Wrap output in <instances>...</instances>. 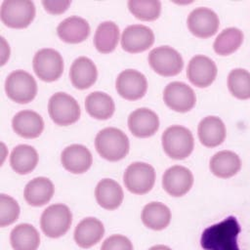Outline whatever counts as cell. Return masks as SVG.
<instances>
[{"label":"cell","mask_w":250,"mask_h":250,"mask_svg":"<svg viewBox=\"0 0 250 250\" xmlns=\"http://www.w3.org/2000/svg\"><path fill=\"white\" fill-rule=\"evenodd\" d=\"M32 66L35 74L41 80L52 82L61 77L63 71V60L57 50L43 48L34 55Z\"/></svg>","instance_id":"obj_8"},{"label":"cell","mask_w":250,"mask_h":250,"mask_svg":"<svg viewBox=\"0 0 250 250\" xmlns=\"http://www.w3.org/2000/svg\"><path fill=\"white\" fill-rule=\"evenodd\" d=\"M57 33L66 43H80L89 36L90 25L85 19L78 16H71L59 23Z\"/></svg>","instance_id":"obj_23"},{"label":"cell","mask_w":250,"mask_h":250,"mask_svg":"<svg viewBox=\"0 0 250 250\" xmlns=\"http://www.w3.org/2000/svg\"><path fill=\"white\" fill-rule=\"evenodd\" d=\"M97 77V66L91 59L79 57L73 61L69 69V78L75 88L87 89L96 82Z\"/></svg>","instance_id":"obj_20"},{"label":"cell","mask_w":250,"mask_h":250,"mask_svg":"<svg viewBox=\"0 0 250 250\" xmlns=\"http://www.w3.org/2000/svg\"><path fill=\"white\" fill-rule=\"evenodd\" d=\"M72 223L70 209L64 204H53L47 207L40 218V227L44 234L51 238L64 235Z\"/></svg>","instance_id":"obj_3"},{"label":"cell","mask_w":250,"mask_h":250,"mask_svg":"<svg viewBox=\"0 0 250 250\" xmlns=\"http://www.w3.org/2000/svg\"><path fill=\"white\" fill-rule=\"evenodd\" d=\"M117 93L125 100L135 101L143 98L147 90L146 76L135 69L121 71L115 81Z\"/></svg>","instance_id":"obj_10"},{"label":"cell","mask_w":250,"mask_h":250,"mask_svg":"<svg viewBox=\"0 0 250 250\" xmlns=\"http://www.w3.org/2000/svg\"><path fill=\"white\" fill-rule=\"evenodd\" d=\"M101 250H133V244L128 237L121 234H113L103 242Z\"/></svg>","instance_id":"obj_35"},{"label":"cell","mask_w":250,"mask_h":250,"mask_svg":"<svg viewBox=\"0 0 250 250\" xmlns=\"http://www.w3.org/2000/svg\"><path fill=\"white\" fill-rule=\"evenodd\" d=\"M154 43V33L146 25L132 24L121 35V47L128 53H140L147 50Z\"/></svg>","instance_id":"obj_14"},{"label":"cell","mask_w":250,"mask_h":250,"mask_svg":"<svg viewBox=\"0 0 250 250\" xmlns=\"http://www.w3.org/2000/svg\"><path fill=\"white\" fill-rule=\"evenodd\" d=\"M95 197L102 208L114 210L121 205L124 192L120 185L114 180L103 179L95 188Z\"/></svg>","instance_id":"obj_22"},{"label":"cell","mask_w":250,"mask_h":250,"mask_svg":"<svg viewBox=\"0 0 250 250\" xmlns=\"http://www.w3.org/2000/svg\"><path fill=\"white\" fill-rule=\"evenodd\" d=\"M128 127L131 133L138 138H147L158 130L159 118L149 108L141 107L132 111L128 117Z\"/></svg>","instance_id":"obj_17"},{"label":"cell","mask_w":250,"mask_h":250,"mask_svg":"<svg viewBox=\"0 0 250 250\" xmlns=\"http://www.w3.org/2000/svg\"><path fill=\"white\" fill-rule=\"evenodd\" d=\"M123 182L126 188L132 193H147L154 186L155 170L146 162H133L126 168Z\"/></svg>","instance_id":"obj_7"},{"label":"cell","mask_w":250,"mask_h":250,"mask_svg":"<svg viewBox=\"0 0 250 250\" xmlns=\"http://www.w3.org/2000/svg\"><path fill=\"white\" fill-rule=\"evenodd\" d=\"M150 67L159 75L174 76L182 71L184 61L180 53L169 46L152 49L148 54Z\"/></svg>","instance_id":"obj_9"},{"label":"cell","mask_w":250,"mask_h":250,"mask_svg":"<svg viewBox=\"0 0 250 250\" xmlns=\"http://www.w3.org/2000/svg\"><path fill=\"white\" fill-rule=\"evenodd\" d=\"M55 188L51 180L46 177H37L26 184L23 196L27 204L40 207L51 200Z\"/></svg>","instance_id":"obj_24"},{"label":"cell","mask_w":250,"mask_h":250,"mask_svg":"<svg viewBox=\"0 0 250 250\" xmlns=\"http://www.w3.org/2000/svg\"><path fill=\"white\" fill-rule=\"evenodd\" d=\"M161 143L164 152L171 158L182 160L190 155L194 147L191 132L180 125L168 127L162 134Z\"/></svg>","instance_id":"obj_2"},{"label":"cell","mask_w":250,"mask_h":250,"mask_svg":"<svg viewBox=\"0 0 250 250\" xmlns=\"http://www.w3.org/2000/svg\"><path fill=\"white\" fill-rule=\"evenodd\" d=\"M104 234L103 223L93 217L83 219L74 229V241L81 248H90L96 245Z\"/></svg>","instance_id":"obj_18"},{"label":"cell","mask_w":250,"mask_h":250,"mask_svg":"<svg viewBox=\"0 0 250 250\" xmlns=\"http://www.w3.org/2000/svg\"><path fill=\"white\" fill-rule=\"evenodd\" d=\"M5 92L12 101L27 104L37 94V83L30 73L21 69L15 70L5 80Z\"/></svg>","instance_id":"obj_5"},{"label":"cell","mask_w":250,"mask_h":250,"mask_svg":"<svg viewBox=\"0 0 250 250\" xmlns=\"http://www.w3.org/2000/svg\"><path fill=\"white\" fill-rule=\"evenodd\" d=\"M95 147L103 158L108 161H118L128 154L130 144L123 131L115 127H107L96 135Z\"/></svg>","instance_id":"obj_1"},{"label":"cell","mask_w":250,"mask_h":250,"mask_svg":"<svg viewBox=\"0 0 250 250\" xmlns=\"http://www.w3.org/2000/svg\"><path fill=\"white\" fill-rule=\"evenodd\" d=\"M243 32L236 27L224 29L215 39L213 48L220 56H228L234 53L243 42Z\"/></svg>","instance_id":"obj_31"},{"label":"cell","mask_w":250,"mask_h":250,"mask_svg":"<svg viewBox=\"0 0 250 250\" xmlns=\"http://www.w3.org/2000/svg\"><path fill=\"white\" fill-rule=\"evenodd\" d=\"M10 243L14 250H37L40 245V234L30 224H20L10 233Z\"/></svg>","instance_id":"obj_26"},{"label":"cell","mask_w":250,"mask_h":250,"mask_svg":"<svg viewBox=\"0 0 250 250\" xmlns=\"http://www.w3.org/2000/svg\"><path fill=\"white\" fill-rule=\"evenodd\" d=\"M143 224L153 230H162L166 229L171 221V211L161 202H150L146 204L142 211Z\"/></svg>","instance_id":"obj_28"},{"label":"cell","mask_w":250,"mask_h":250,"mask_svg":"<svg viewBox=\"0 0 250 250\" xmlns=\"http://www.w3.org/2000/svg\"><path fill=\"white\" fill-rule=\"evenodd\" d=\"M198 138L207 147L220 146L226 139V126L217 116H206L198 124Z\"/></svg>","instance_id":"obj_21"},{"label":"cell","mask_w":250,"mask_h":250,"mask_svg":"<svg viewBox=\"0 0 250 250\" xmlns=\"http://www.w3.org/2000/svg\"><path fill=\"white\" fill-rule=\"evenodd\" d=\"M61 162L65 170L72 174H82L93 163L91 151L83 145L73 144L66 146L61 154Z\"/></svg>","instance_id":"obj_16"},{"label":"cell","mask_w":250,"mask_h":250,"mask_svg":"<svg viewBox=\"0 0 250 250\" xmlns=\"http://www.w3.org/2000/svg\"><path fill=\"white\" fill-rule=\"evenodd\" d=\"M85 107L89 115L100 120L110 118L115 110V104L112 98L100 91L90 93L86 97Z\"/></svg>","instance_id":"obj_29"},{"label":"cell","mask_w":250,"mask_h":250,"mask_svg":"<svg viewBox=\"0 0 250 250\" xmlns=\"http://www.w3.org/2000/svg\"><path fill=\"white\" fill-rule=\"evenodd\" d=\"M187 22L189 31L199 38L213 36L220 25L217 14L206 7H199L192 10L188 17Z\"/></svg>","instance_id":"obj_12"},{"label":"cell","mask_w":250,"mask_h":250,"mask_svg":"<svg viewBox=\"0 0 250 250\" xmlns=\"http://www.w3.org/2000/svg\"><path fill=\"white\" fill-rule=\"evenodd\" d=\"M228 88L239 100L250 99V72L244 68L232 69L228 76Z\"/></svg>","instance_id":"obj_32"},{"label":"cell","mask_w":250,"mask_h":250,"mask_svg":"<svg viewBox=\"0 0 250 250\" xmlns=\"http://www.w3.org/2000/svg\"><path fill=\"white\" fill-rule=\"evenodd\" d=\"M48 112L56 124L67 126L79 119L80 106L72 96L63 92H58L49 100Z\"/></svg>","instance_id":"obj_6"},{"label":"cell","mask_w":250,"mask_h":250,"mask_svg":"<svg viewBox=\"0 0 250 250\" xmlns=\"http://www.w3.org/2000/svg\"><path fill=\"white\" fill-rule=\"evenodd\" d=\"M70 3H71L70 0H55V1L43 0L42 1V5L44 9L48 13L54 14V15L63 13L68 8Z\"/></svg>","instance_id":"obj_36"},{"label":"cell","mask_w":250,"mask_h":250,"mask_svg":"<svg viewBox=\"0 0 250 250\" xmlns=\"http://www.w3.org/2000/svg\"><path fill=\"white\" fill-rule=\"evenodd\" d=\"M18 202L7 194H0V227L4 228L15 223L20 215Z\"/></svg>","instance_id":"obj_34"},{"label":"cell","mask_w":250,"mask_h":250,"mask_svg":"<svg viewBox=\"0 0 250 250\" xmlns=\"http://www.w3.org/2000/svg\"><path fill=\"white\" fill-rule=\"evenodd\" d=\"M217 65L208 57L196 55L189 61L187 68L188 80L199 88L208 87L217 76Z\"/></svg>","instance_id":"obj_15"},{"label":"cell","mask_w":250,"mask_h":250,"mask_svg":"<svg viewBox=\"0 0 250 250\" xmlns=\"http://www.w3.org/2000/svg\"><path fill=\"white\" fill-rule=\"evenodd\" d=\"M148 250H172L170 247L166 246V245H154L152 247H150Z\"/></svg>","instance_id":"obj_37"},{"label":"cell","mask_w":250,"mask_h":250,"mask_svg":"<svg viewBox=\"0 0 250 250\" xmlns=\"http://www.w3.org/2000/svg\"><path fill=\"white\" fill-rule=\"evenodd\" d=\"M193 181V175L189 169L181 165H174L164 172L162 187L171 196L180 197L190 190Z\"/></svg>","instance_id":"obj_13"},{"label":"cell","mask_w":250,"mask_h":250,"mask_svg":"<svg viewBox=\"0 0 250 250\" xmlns=\"http://www.w3.org/2000/svg\"><path fill=\"white\" fill-rule=\"evenodd\" d=\"M119 40V27L111 21H103L96 29L94 44L97 50L106 54L112 52Z\"/></svg>","instance_id":"obj_30"},{"label":"cell","mask_w":250,"mask_h":250,"mask_svg":"<svg viewBox=\"0 0 250 250\" xmlns=\"http://www.w3.org/2000/svg\"><path fill=\"white\" fill-rule=\"evenodd\" d=\"M38 153L36 149L28 145L15 146L10 155V164L15 172L21 175L30 173L37 166Z\"/></svg>","instance_id":"obj_27"},{"label":"cell","mask_w":250,"mask_h":250,"mask_svg":"<svg viewBox=\"0 0 250 250\" xmlns=\"http://www.w3.org/2000/svg\"><path fill=\"white\" fill-rule=\"evenodd\" d=\"M209 168L216 177L228 179L239 172L241 160L239 156L231 150H221L211 157Z\"/></svg>","instance_id":"obj_25"},{"label":"cell","mask_w":250,"mask_h":250,"mask_svg":"<svg viewBox=\"0 0 250 250\" xmlns=\"http://www.w3.org/2000/svg\"><path fill=\"white\" fill-rule=\"evenodd\" d=\"M35 17V5L30 0H4L1 4L2 22L12 28L28 26Z\"/></svg>","instance_id":"obj_4"},{"label":"cell","mask_w":250,"mask_h":250,"mask_svg":"<svg viewBox=\"0 0 250 250\" xmlns=\"http://www.w3.org/2000/svg\"><path fill=\"white\" fill-rule=\"evenodd\" d=\"M13 130L21 137L34 139L41 135L44 129L43 118L33 110H21L12 119Z\"/></svg>","instance_id":"obj_19"},{"label":"cell","mask_w":250,"mask_h":250,"mask_svg":"<svg viewBox=\"0 0 250 250\" xmlns=\"http://www.w3.org/2000/svg\"><path fill=\"white\" fill-rule=\"evenodd\" d=\"M163 100L168 107L177 112L189 111L196 103L193 90L184 82L169 83L163 91Z\"/></svg>","instance_id":"obj_11"},{"label":"cell","mask_w":250,"mask_h":250,"mask_svg":"<svg viewBox=\"0 0 250 250\" xmlns=\"http://www.w3.org/2000/svg\"><path fill=\"white\" fill-rule=\"evenodd\" d=\"M127 5L133 16L142 21H154L161 12L158 0H129Z\"/></svg>","instance_id":"obj_33"}]
</instances>
